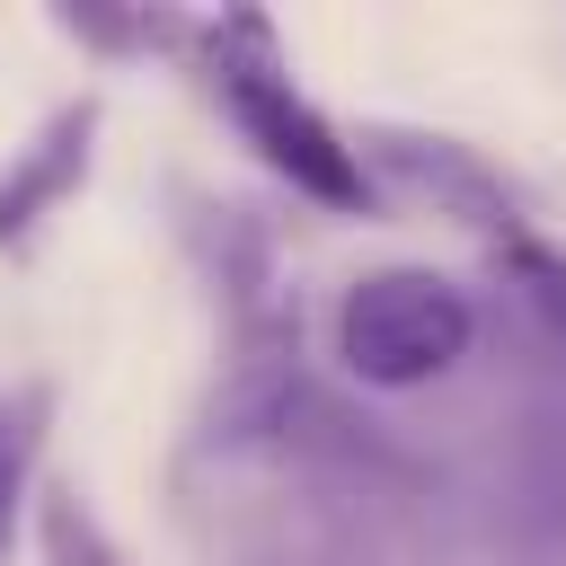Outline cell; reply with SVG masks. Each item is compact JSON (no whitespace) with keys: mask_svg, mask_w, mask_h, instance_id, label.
I'll list each match as a JSON object with an SVG mask.
<instances>
[{"mask_svg":"<svg viewBox=\"0 0 566 566\" xmlns=\"http://www.w3.org/2000/svg\"><path fill=\"white\" fill-rule=\"evenodd\" d=\"M88 150H97V88L62 97L9 159H0V248H27L88 177Z\"/></svg>","mask_w":566,"mask_h":566,"instance_id":"3957f363","label":"cell"},{"mask_svg":"<svg viewBox=\"0 0 566 566\" xmlns=\"http://www.w3.org/2000/svg\"><path fill=\"white\" fill-rule=\"evenodd\" d=\"M35 557L44 566H124V548H115V531L97 522V504L80 495V486H35Z\"/></svg>","mask_w":566,"mask_h":566,"instance_id":"5b68a950","label":"cell"},{"mask_svg":"<svg viewBox=\"0 0 566 566\" xmlns=\"http://www.w3.org/2000/svg\"><path fill=\"white\" fill-rule=\"evenodd\" d=\"M504 265H513V283L539 301V318L548 327H566V248H548V239H504Z\"/></svg>","mask_w":566,"mask_h":566,"instance_id":"52a82bcc","label":"cell"},{"mask_svg":"<svg viewBox=\"0 0 566 566\" xmlns=\"http://www.w3.org/2000/svg\"><path fill=\"white\" fill-rule=\"evenodd\" d=\"M35 416H44L35 389H0V557H9L18 513L35 495Z\"/></svg>","mask_w":566,"mask_h":566,"instance_id":"8992f818","label":"cell"},{"mask_svg":"<svg viewBox=\"0 0 566 566\" xmlns=\"http://www.w3.org/2000/svg\"><path fill=\"white\" fill-rule=\"evenodd\" d=\"M478 345V310L433 265H371L336 292V363L363 389H424L460 371Z\"/></svg>","mask_w":566,"mask_h":566,"instance_id":"7a4b0ae2","label":"cell"},{"mask_svg":"<svg viewBox=\"0 0 566 566\" xmlns=\"http://www.w3.org/2000/svg\"><path fill=\"white\" fill-rule=\"evenodd\" d=\"M212 80H221V106L239 115V133L256 142V159L283 168V186H301V195L327 203V212H371V203H380L354 133H336V124L283 80V62H274V44H265L256 18H221V27H212Z\"/></svg>","mask_w":566,"mask_h":566,"instance_id":"6da1fadb","label":"cell"},{"mask_svg":"<svg viewBox=\"0 0 566 566\" xmlns=\"http://www.w3.org/2000/svg\"><path fill=\"white\" fill-rule=\"evenodd\" d=\"M354 150H363L371 186H416V195H433V203H451L460 221H486V230L513 221V186L451 133H363Z\"/></svg>","mask_w":566,"mask_h":566,"instance_id":"277c9868","label":"cell"}]
</instances>
